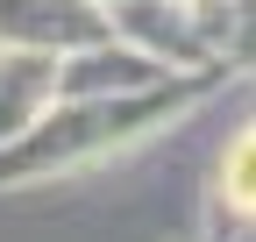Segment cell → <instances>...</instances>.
Listing matches in <instances>:
<instances>
[{
	"mask_svg": "<svg viewBox=\"0 0 256 242\" xmlns=\"http://www.w3.org/2000/svg\"><path fill=\"white\" fill-rule=\"evenodd\" d=\"M214 86H220V72H178L164 86L114 93V100H50L36 114V128H22L0 150V186H50V178L86 171V164H100L156 128H178V114L200 107Z\"/></svg>",
	"mask_w": 256,
	"mask_h": 242,
	"instance_id": "obj_1",
	"label": "cell"
},
{
	"mask_svg": "<svg viewBox=\"0 0 256 242\" xmlns=\"http://www.w3.org/2000/svg\"><path fill=\"white\" fill-rule=\"evenodd\" d=\"M57 100V57L43 50H0V150L22 128H36V114Z\"/></svg>",
	"mask_w": 256,
	"mask_h": 242,
	"instance_id": "obj_5",
	"label": "cell"
},
{
	"mask_svg": "<svg viewBox=\"0 0 256 242\" xmlns=\"http://www.w3.org/2000/svg\"><path fill=\"white\" fill-rule=\"evenodd\" d=\"M100 36H107L100 0H0V50L64 57L78 43H100Z\"/></svg>",
	"mask_w": 256,
	"mask_h": 242,
	"instance_id": "obj_4",
	"label": "cell"
},
{
	"mask_svg": "<svg viewBox=\"0 0 256 242\" xmlns=\"http://www.w3.org/2000/svg\"><path fill=\"white\" fill-rule=\"evenodd\" d=\"M164 78H178V72L150 64L136 43L114 36V28L100 43H78V50L57 57V100H114V93H142V86H164Z\"/></svg>",
	"mask_w": 256,
	"mask_h": 242,
	"instance_id": "obj_3",
	"label": "cell"
},
{
	"mask_svg": "<svg viewBox=\"0 0 256 242\" xmlns=\"http://www.w3.org/2000/svg\"><path fill=\"white\" fill-rule=\"evenodd\" d=\"M214 200L220 206H256V136L249 128H235V142H228V157H220V186H214Z\"/></svg>",
	"mask_w": 256,
	"mask_h": 242,
	"instance_id": "obj_6",
	"label": "cell"
},
{
	"mask_svg": "<svg viewBox=\"0 0 256 242\" xmlns=\"http://www.w3.org/2000/svg\"><path fill=\"white\" fill-rule=\"evenodd\" d=\"M100 8H114V0H100Z\"/></svg>",
	"mask_w": 256,
	"mask_h": 242,
	"instance_id": "obj_7",
	"label": "cell"
},
{
	"mask_svg": "<svg viewBox=\"0 0 256 242\" xmlns=\"http://www.w3.org/2000/svg\"><path fill=\"white\" fill-rule=\"evenodd\" d=\"M107 28L121 43H136L150 64H164V72H220L228 64V57H214V43L192 28L185 0H114Z\"/></svg>",
	"mask_w": 256,
	"mask_h": 242,
	"instance_id": "obj_2",
	"label": "cell"
}]
</instances>
